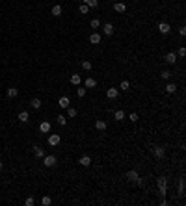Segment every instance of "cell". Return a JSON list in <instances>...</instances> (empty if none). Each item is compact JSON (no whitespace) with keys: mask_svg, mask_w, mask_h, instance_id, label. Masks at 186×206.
Masks as SVG:
<instances>
[{"mask_svg":"<svg viewBox=\"0 0 186 206\" xmlns=\"http://www.w3.org/2000/svg\"><path fill=\"white\" fill-rule=\"evenodd\" d=\"M153 154H154V156H157V158L160 160V158H164V154H166V150H164V147H160V145H157V147H154V149H153Z\"/></svg>","mask_w":186,"mask_h":206,"instance_id":"cell-8","label":"cell"},{"mask_svg":"<svg viewBox=\"0 0 186 206\" xmlns=\"http://www.w3.org/2000/svg\"><path fill=\"white\" fill-rule=\"evenodd\" d=\"M114 117H115V121H123V119H125V112H123V110H115Z\"/></svg>","mask_w":186,"mask_h":206,"instance_id":"cell-20","label":"cell"},{"mask_svg":"<svg viewBox=\"0 0 186 206\" xmlns=\"http://www.w3.org/2000/svg\"><path fill=\"white\" fill-rule=\"evenodd\" d=\"M78 11L82 13V15H88V13H89V8L86 6V4H82V6H80V9H78Z\"/></svg>","mask_w":186,"mask_h":206,"instance_id":"cell-33","label":"cell"},{"mask_svg":"<svg viewBox=\"0 0 186 206\" xmlns=\"http://www.w3.org/2000/svg\"><path fill=\"white\" fill-rule=\"evenodd\" d=\"M117 95H119V89H115V87H110L108 91H106V97L108 98H117Z\"/></svg>","mask_w":186,"mask_h":206,"instance_id":"cell-15","label":"cell"},{"mask_svg":"<svg viewBox=\"0 0 186 206\" xmlns=\"http://www.w3.org/2000/svg\"><path fill=\"white\" fill-rule=\"evenodd\" d=\"M127 178L130 180V182H136V180L140 178V175H138V171H134V169H130L128 173H127Z\"/></svg>","mask_w":186,"mask_h":206,"instance_id":"cell-10","label":"cell"},{"mask_svg":"<svg viewBox=\"0 0 186 206\" xmlns=\"http://www.w3.org/2000/svg\"><path fill=\"white\" fill-rule=\"evenodd\" d=\"M128 119H130L132 123H136V121H138V113H130V117H128Z\"/></svg>","mask_w":186,"mask_h":206,"instance_id":"cell-37","label":"cell"},{"mask_svg":"<svg viewBox=\"0 0 186 206\" xmlns=\"http://www.w3.org/2000/svg\"><path fill=\"white\" fill-rule=\"evenodd\" d=\"M41 204L43 206H50V204H52V199H50V197H43L41 199Z\"/></svg>","mask_w":186,"mask_h":206,"instance_id":"cell-31","label":"cell"},{"mask_svg":"<svg viewBox=\"0 0 186 206\" xmlns=\"http://www.w3.org/2000/svg\"><path fill=\"white\" fill-rule=\"evenodd\" d=\"M39 132H43V134H48V132H50V123L43 121L41 124H39Z\"/></svg>","mask_w":186,"mask_h":206,"instance_id":"cell-16","label":"cell"},{"mask_svg":"<svg viewBox=\"0 0 186 206\" xmlns=\"http://www.w3.org/2000/svg\"><path fill=\"white\" fill-rule=\"evenodd\" d=\"M179 34H180V36H186V28L180 26V28H179Z\"/></svg>","mask_w":186,"mask_h":206,"instance_id":"cell-39","label":"cell"},{"mask_svg":"<svg viewBox=\"0 0 186 206\" xmlns=\"http://www.w3.org/2000/svg\"><path fill=\"white\" fill-rule=\"evenodd\" d=\"M175 91H177V85H175V84H168V85H166V93H175Z\"/></svg>","mask_w":186,"mask_h":206,"instance_id":"cell-27","label":"cell"},{"mask_svg":"<svg viewBox=\"0 0 186 206\" xmlns=\"http://www.w3.org/2000/svg\"><path fill=\"white\" fill-rule=\"evenodd\" d=\"M114 9H115L117 13H125V11H127V6H125L123 2H115V4H114Z\"/></svg>","mask_w":186,"mask_h":206,"instance_id":"cell-14","label":"cell"},{"mask_svg":"<svg viewBox=\"0 0 186 206\" xmlns=\"http://www.w3.org/2000/svg\"><path fill=\"white\" fill-rule=\"evenodd\" d=\"M56 163H58V160H56L54 154H48V156L45 154V156H43V165H45V167H54Z\"/></svg>","mask_w":186,"mask_h":206,"instance_id":"cell-2","label":"cell"},{"mask_svg":"<svg viewBox=\"0 0 186 206\" xmlns=\"http://www.w3.org/2000/svg\"><path fill=\"white\" fill-rule=\"evenodd\" d=\"M80 82H82L80 74H73V76H71V84H73V85H80Z\"/></svg>","mask_w":186,"mask_h":206,"instance_id":"cell-24","label":"cell"},{"mask_svg":"<svg viewBox=\"0 0 186 206\" xmlns=\"http://www.w3.org/2000/svg\"><path fill=\"white\" fill-rule=\"evenodd\" d=\"M78 163H80V165H84V167H89V165H91V158H89L88 154H84V156H80Z\"/></svg>","mask_w":186,"mask_h":206,"instance_id":"cell-9","label":"cell"},{"mask_svg":"<svg viewBox=\"0 0 186 206\" xmlns=\"http://www.w3.org/2000/svg\"><path fill=\"white\" fill-rule=\"evenodd\" d=\"M77 113H78V112H77V108H71V106L67 108V117H69V119L77 117Z\"/></svg>","mask_w":186,"mask_h":206,"instance_id":"cell-25","label":"cell"},{"mask_svg":"<svg viewBox=\"0 0 186 206\" xmlns=\"http://www.w3.org/2000/svg\"><path fill=\"white\" fill-rule=\"evenodd\" d=\"M19 121H21V123H28V121H30L28 112H21V113H19Z\"/></svg>","mask_w":186,"mask_h":206,"instance_id":"cell-21","label":"cell"},{"mask_svg":"<svg viewBox=\"0 0 186 206\" xmlns=\"http://www.w3.org/2000/svg\"><path fill=\"white\" fill-rule=\"evenodd\" d=\"M58 104H60V108H63V110H67L69 106H71V100H69L67 97H62V98H60V102H58Z\"/></svg>","mask_w":186,"mask_h":206,"instance_id":"cell-13","label":"cell"},{"mask_svg":"<svg viewBox=\"0 0 186 206\" xmlns=\"http://www.w3.org/2000/svg\"><path fill=\"white\" fill-rule=\"evenodd\" d=\"M34 154H36V158H43L45 156V150L39 147V145H36V147H34Z\"/></svg>","mask_w":186,"mask_h":206,"instance_id":"cell-18","label":"cell"},{"mask_svg":"<svg viewBox=\"0 0 186 206\" xmlns=\"http://www.w3.org/2000/svg\"><path fill=\"white\" fill-rule=\"evenodd\" d=\"M89 24H91V28H93V30L100 28V21H99V19H91V22H89Z\"/></svg>","mask_w":186,"mask_h":206,"instance_id":"cell-28","label":"cell"},{"mask_svg":"<svg viewBox=\"0 0 186 206\" xmlns=\"http://www.w3.org/2000/svg\"><path fill=\"white\" fill-rule=\"evenodd\" d=\"M88 8H99V0H84Z\"/></svg>","mask_w":186,"mask_h":206,"instance_id":"cell-23","label":"cell"},{"mask_svg":"<svg viewBox=\"0 0 186 206\" xmlns=\"http://www.w3.org/2000/svg\"><path fill=\"white\" fill-rule=\"evenodd\" d=\"M179 56H180V58H184V56H186V48H184V47H182V48H179Z\"/></svg>","mask_w":186,"mask_h":206,"instance_id":"cell-38","label":"cell"},{"mask_svg":"<svg viewBox=\"0 0 186 206\" xmlns=\"http://www.w3.org/2000/svg\"><path fill=\"white\" fill-rule=\"evenodd\" d=\"M169 30H171V26H169L168 22H158V32L162 34V36H166V34H169Z\"/></svg>","mask_w":186,"mask_h":206,"instance_id":"cell-6","label":"cell"},{"mask_svg":"<svg viewBox=\"0 0 186 206\" xmlns=\"http://www.w3.org/2000/svg\"><path fill=\"white\" fill-rule=\"evenodd\" d=\"M89 43H91V45H99V43H100V34L93 32L91 36H89Z\"/></svg>","mask_w":186,"mask_h":206,"instance_id":"cell-12","label":"cell"},{"mask_svg":"<svg viewBox=\"0 0 186 206\" xmlns=\"http://www.w3.org/2000/svg\"><path fill=\"white\" fill-rule=\"evenodd\" d=\"M34 203H36V200H34L32 197H28L26 200H24V204H26V206H34Z\"/></svg>","mask_w":186,"mask_h":206,"instance_id":"cell-36","label":"cell"},{"mask_svg":"<svg viewBox=\"0 0 186 206\" xmlns=\"http://www.w3.org/2000/svg\"><path fill=\"white\" fill-rule=\"evenodd\" d=\"M119 87H121L123 91H128V87H130V82H127V80H123V82H121V85H119Z\"/></svg>","mask_w":186,"mask_h":206,"instance_id":"cell-32","label":"cell"},{"mask_svg":"<svg viewBox=\"0 0 186 206\" xmlns=\"http://www.w3.org/2000/svg\"><path fill=\"white\" fill-rule=\"evenodd\" d=\"M102 34H104V36H114V24L112 22H106L102 26Z\"/></svg>","mask_w":186,"mask_h":206,"instance_id":"cell-7","label":"cell"},{"mask_svg":"<svg viewBox=\"0 0 186 206\" xmlns=\"http://www.w3.org/2000/svg\"><path fill=\"white\" fill-rule=\"evenodd\" d=\"M160 78H162V80H169V78H171V73H169V71H162V73H160Z\"/></svg>","mask_w":186,"mask_h":206,"instance_id":"cell-29","label":"cell"},{"mask_svg":"<svg viewBox=\"0 0 186 206\" xmlns=\"http://www.w3.org/2000/svg\"><path fill=\"white\" fill-rule=\"evenodd\" d=\"M62 13H63V9H62V6H60V4L52 6V15H54V17H60Z\"/></svg>","mask_w":186,"mask_h":206,"instance_id":"cell-19","label":"cell"},{"mask_svg":"<svg viewBox=\"0 0 186 206\" xmlns=\"http://www.w3.org/2000/svg\"><path fill=\"white\" fill-rule=\"evenodd\" d=\"M30 106H32L34 110H39V108H41V100H39V98H32V100H30Z\"/></svg>","mask_w":186,"mask_h":206,"instance_id":"cell-22","label":"cell"},{"mask_svg":"<svg viewBox=\"0 0 186 206\" xmlns=\"http://www.w3.org/2000/svg\"><path fill=\"white\" fill-rule=\"evenodd\" d=\"M60 141H62V138H60L58 134H50L48 135V145H50V147H58Z\"/></svg>","mask_w":186,"mask_h":206,"instance_id":"cell-3","label":"cell"},{"mask_svg":"<svg viewBox=\"0 0 186 206\" xmlns=\"http://www.w3.org/2000/svg\"><path fill=\"white\" fill-rule=\"evenodd\" d=\"M77 95H78L80 98H82L84 95H86V87H78V89H77Z\"/></svg>","mask_w":186,"mask_h":206,"instance_id":"cell-34","label":"cell"},{"mask_svg":"<svg viewBox=\"0 0 186 206\" xmlns=\"http://www.w3.org/2000/svg\"><path fill=\"white\" fill-rule=\"evenodd\" d=\"M157 184H158V193H160V197H164V195H166V188H168V178H166V177H158Z\"/></svg>","mask_w":186,"mask_h":206,"instance_id":"cell-1","label":"cell"},{"mask_svg":"<svg viewBox=\"0 0 186 206\" xmlns=\"http://www.w3.org/2000/svg\"><path fill=\"white\" fill-rule=\"evenodd\" d=\"M106 121H102V119H97V121H95V128L97 130H100V132H104V130H106Z\"/></svg>","mask_w":186,"mask_h":206,"instance_id":"cell-11","label":"cell"},{"mask_svg":"<svg viewBox=\"0 0 186 206\" xmlns=\"http://www.w3.org/2000/svg\"><path fill=\"white\" fill-rule=\"evenodd\" d=\"M4 169V163H0V171H2Z\"/></svg>","mask_w":186,"mask_h":206,"instance_id":"cell-40","label":"cell"},{"mask_svg":"<svg viewBox=\"0 0 186 206\" xmlns=\"http://www.w3.org/2000/svg\"><path fill=\"white\" fill-rule=\"evenodd\" d=\"M84 87H86V89H93V87H97V80H95L93 76H88V78H86V82H84Z\"/></svg>","mask_w":186,"mask_h":206,"instance_id":"cell-5","label":"cell"},{"mask_svg":"<svg viewBox=\"0 0 186 206\" xmlns=\"http://www.w3.org/2000/svg\"><path fill=\"white\" fill-rule=\"evenodd\" d=\"M179 193H180V195L184 193V180H182V178L179 180Z\"/></svg>","mask_w":186,"mask_h":206,"instance_id":"cell-35","label":"cell"},{"mask_svg":"<svg viewBox=\"0 0 186 206\" xmlns=\"http://www.w3.org/2000/svg\"><path fill=\"white\" fill-rule=\"evenodd\" d=\"M82 69H84V71H91V61H88V59H86V61H82Z\"/></svg>","mask_w":186,"mask_h":206,"instance_id":"cell-30","label":"cell"},{"mask_svg":"<svg viewBox=\"0 0 186 206\" xmlns=\"http://www.w3.org/2000/svg\"><path fill=\"white\" fill-rule=\"evenodd\" d=\"M56 121H58V124L65 126V124H67V117H65V115H58V117H56Z\"/></svg>","mask_w":186,"mask_h":206,"instance_id":"cell-26","label":"cell"},{"mask_svg":"<svg viewBox=\"0 0 186 206\" xmlns=\"http://www.w3.org/2000/svg\"><path fill=\"white\" fill-rule=\"evenodd\" d=\"M164 59H166V63H168V65H175V63H177V54H175V52H168Z\"/></svg>","mask_w":186,"mask_h":206,"instance_id":"cell-4","label":"cell"},{"mask_svg":"<svg viewBox=\"0 0 186 206\" xmlns=\"http://www.w3.org/2000/svg\"><path fill=\"white\" fill-rule=\"evenodd\" d=\"M6 95H8L9 98H15V97H17V95H19V89H17V87H8Z\"/></svg>","mask_w":186,"mask_h":206,"instance_id":"cell-17","label":"cell"}]
</instances>
